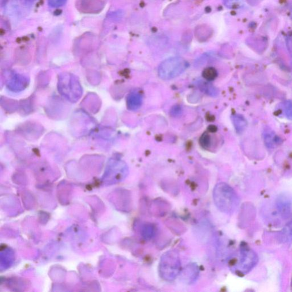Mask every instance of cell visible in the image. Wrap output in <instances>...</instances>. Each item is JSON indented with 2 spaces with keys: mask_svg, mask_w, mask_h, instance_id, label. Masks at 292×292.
Wrapping results in <instances>:
<instances>
[{
  "mask_svg": "<svg viewBox=\"0 0 292 292\" xmlns=\"http://www.w3.org/2000/svg\"><path fill=\"white\" fill-rule=\"evenodd\" d=\"M127 107L131 110H137L143 103V97L140 93H134L131 94L127 98Z\"/></svg>",
  "mask_w": 292,
  "mask_h": 292,
  "instance_id": "5",
  "label": "cell"
},
{
  "mask_svg": "<svg viewBox=\"0 0 292 292\" xmlns=\"http://www.w3.org/2000/svg\"><path fill=\"white\" fill-rule=\"evenodd\" d=\"M284 106H285V111L287 117L292 119V103L290 101H287L284 104Z\"/></svg>",
  "mask_w": 292,
  "mask_h": 292,
  "instance_id": "11",
  "label": "cell"
},
{
  "mask_svg": "<svg viewBox=\"0 0 292 292\" xmlns=\"http://www.w3.org/2000/svg\"><path fill=\"white\" fill-rule=\"evenodd\" d=\"M214 203L220 211L230 213L237 207L238 199L231 187L224 183L217 185L213 192Z\"/></svg>",
  "mask_w": 292,
  "mask_h": 292,
  "instance_id": "1",
  "label": "cell"
},
{
  "mask_svg": "<svg viewBox=\"0 0 292 292\" xmlns=\"http://www.w3.org/2000/svg\"><path fill=\"white\" fill-rule=\"evenodd\" d=\"M181 263L179 254L170 250L163 254L159 266V275L163 280L172 282L177 278L181 271Z\"/></svg>",
  "mask_w": 292,
  "mask_h": 292,
  "instance_id": "2",
  "label": "cell"
},
{
  "mask_svg": "<svg viewBox=\"0 0 292 292\" xmlns=\"http://www.w3.org/2000/svg\"><path fill=\"white\" fill-rule=\"evenodd\" d=\"M241 1V0H225V4L228 7H233L239 4Z\"/></svg>",
  "mask_w": 292,
  "mask_h": 292,
  "instance_id": "13",
  "label": "cell"
},
{
  "mask_svg": "<svg viewBox=\"0 0 292 292\" xmlns=\"http://www.w3.org/2000/svg\"><path fill=\"white\" fill-rule=\"evenodd\" d=\"M189 66V63L182 57H171L164 61L158 67L161 79L170 80L182 74Z\"/></svg>",
  "mask_w": 292,
  "mask_h": 292,
  "instance_id": "3",
  "label": "cell"
},
{
  "mask_svg": "<svg viewBox=\"0 0 292 292\" xmlns=\"http://www.w3.org/2000/svg\"><path fill=\"white\" fill-rule=\"evenodd\" d=\"M233 121L237 133H242L246 126V122L244 117H242V115H235L233 117Z\"/></svg>",
  "mask_w": 292,
  "mask_h": 292,
  "instance_id": "6",
  "label": "cell"
},
{
  "mask_svg": "<svg viewBox=\"0 0 292 292\" xmlns=\"http://www.w3.org/2000/svg\"><path fill=\"white\" fill-rule=\"evenodd\" d=\"M256 260V256L251 250L246 248L243 249L240 256V269L244 272L249 270L255 264Z\"/></svg>",
  "mask_w": 292,
  "mask_h": 292,
  "instance_id": "4",
  "label": "cell"
},
{
  "mask_svg": "<svg viewBox=\"0 0 292 292\" xmlns=\"http://www.w3.org/2000/svg\"><path fill=\"white\" fill-rule=\"evenodd\" d=\"M25 1L28 2H32L33 1H35V0H25Z\"/></svg>",
  "mask_w": 292,
  "mask_h": 292,
  "instance_id": "15",
  "label": "cell"
},
{
  "mask_svg": "<svg viewBox=\"0 0 292 292\" xmlns=\"http://www.w3.org/2000/svg\"><path fill=\"white\" fill-rule=\"evenodd\" d=\"M202 76H203L204 80L208 81H212L215 80L218 77V72L214 67H208L203 70Z\"/></svg>",
  "mask_w": 292,
  "mask_h": 292,
  "instance_id": "7",
  "label": "cell"
},
{
  "mask_svg": "<svg viewBox=\"0 0 292 292\" xmlns=\"http://www.w3.org/2000/svg\"><path fill=\"white\" fill-rule=\"evenodd\" d=\"M153 233V230L152 227L149 226H146L143 228V231H142V234H143L144 237L146 239H149L152 237Z\"/></svg>",
  "mask_w": 292,
  "mask_h": 292,
  "instance_id": "9",
  "label": "cell"
},
{
  "mask_svg": "<svg viewBox=\"0 0 292 292\" xmlns=\"http://www.w3.org/2000/svg\"><path fill=\"white\" fill-rule=\"evenodd\" d=\"M199 144L201 147L204 149L210 148L212 144L210 135L207 132L202 134V136L200 138Z\"/></svg>",
  "mask_w": 292,
  "mask_h": 292,
  "instance_id": "8",
  "label": "cell"
},
{
  "mask_svg": "<svg viewBox=\"0 0 292 292\" xmlns=\"http://www.w3.org/2000/svg\"><path fill=\"white\" fill-rule=\"evenodd\" d=\"M182 112V110L181 107L175 106L173 107V108H172L171 110V114L173 116H174V117H177V116L181 115Z\"/></svg>",
  "mask_w": 292,
  "mask_h": 292,
  "instance_id": "12",
  "label": "cell"
},
{
  "mask_svg": "<svg viewBox=\"0 0 292 292\" xmlns=\"http://www.w3.org/2000/svg\"><path fill=\"white\" fill-rule=\"evenodd\" d=\"M67 0H49V4L53 7H58L65 4Z\"/></svg>",
  "mask_w": 292,
  "mask_h": 292,
  "instance_id": "10",
  "label": "cell"
},
{
  "mask_svg": "<svg viewBox=\"0 0 292 292\" xmlns=\"http://www.w3.org/2000/svg\"><path fill=\"white\" fill-rule=\"evenodd\" d=\"M209 132H213H213H216L217 128L214 126H209Z\"/></svg>",
  "mask_w": 292,
  "mask_h": 292,
  "instance_id": "14",
  "label": "cell"
}]
</instances>
